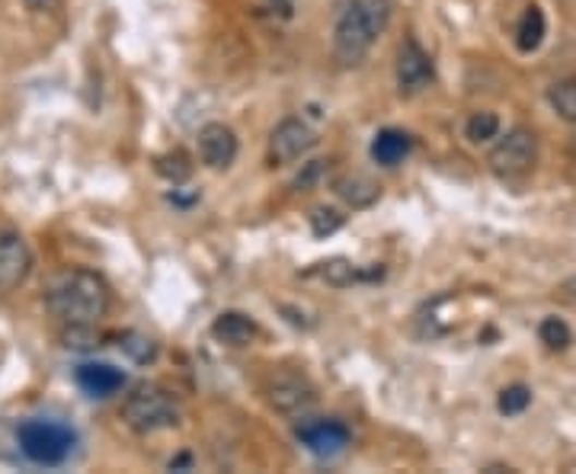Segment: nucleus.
<instances>
[{
    "label": "nucleus",
    "instance_id": "1",
    "mask_svg": "<svg viewBox=\"0 0 576 474\" xmlns=\"http://www.w3.org/2000/svg\"><path fill=\"white\" fill-rule=\"evenodd\" d=\"M391 23V0H339L334 20V58L356 68L384 36Z\"/></svg>",
    "mask_w": 576,
    "mask_h": 474
},
{
    "label": "nucleus",
    "instance_id": "2",
    "mask_svg": "<svg viewBox=\"0 0 576 474\" xmlns=\"http://www.w3.org/2000/svg\"><path fill=\"white\" fill-rule=\"evenodd\" d=\"M46 305L71 331H87L109 311V285L91 270H71L48 288Z\"/></svg>",
    "mask_w": 576,
    "mask_h": 474
},
{
    "label": "nucleus",
    "instance_id": "3",
    "mask_svg": "<svg viewBox=\"0 0 576 474\" xmlns=\"http://www.w3.org/2000/svg\"><path fill=\"white\" fill-rule=\"evenodd\" d=\"M122 420H125L129 429L151 436V432H160V429H170L180 424V404L164 384L142 381L122 401Z\"/></svg>",
    "mask_w": 576,
    "mask_h": 474
},
{
    "label": "nucleus",
    "instance_id": "4",
    "mask_svg": "<svg viewBox=\"0 0 576 474\" xmlns=\"http://www.w3.org/2000/svg\"><path fill=\"white\" fill-rule=\"evenodd\" d=\"M16 442L36 465H64L77 446V432L55 417H29L16 429Z\"/></svg>",
    "mask_w": 576,
    "mask_h": 474
},
{
    "label": "nucleus",
    "instance_id": "5",
    "mask_svg": "<svg viewBox=\"0 0 576 474\" xmlns=\"http://www.w3.org/2000/svg\"><path fill=\"white\" fill-rule=\"evenodd\" d=\"M535 161H538V135L528 126L509 129L500 142L490 147V154H487L490 170L496 177H503V180L526 177L528 170L535 167Z\"/></svg>",
    "mask_w": 576,
    "mask_h": 474
},
{
    "label": "nucleus",
    "instance_id": "6",
    "mask_svg": "<svg viewBox=\"0 0 576 474\" xmlns=\"http://www.w3.org/2000/svg\"><path fill=\"white\" fill-rule=\"evenodd\" d=\"M314 144H317V132H314L304 119L288 116V119H283V122L273 129V135H269L266 161H269V167H288V164L301 161Z\"/></svg>",
    "mask_w": 576,
    "mask_h": 474
},
{
    "label": "nucleus",
    "instance_id": "7",
    "mask_svg": "<svg viewBox=\"0 0 576 474\" xmlns=\"http://www.w3.org/2000/svg\"><path fill=\"white\" fill-rule=\"evenodd\" d=\"M394 74H397V91L400 94H423L435 81V64H432V58L423 51V46L417 39H404V46L397 48Z\"/></svg>",
    "mask_w": 576,
    "mask_h": 474
},
{
    "label": "nucleus",
    "instance_id": "8",
    "mask_svg": "<svg viewBox=\"0 0 576 474\" xmlns=\"http://www.w3.org/2000/svg\"><path fill=\"white\" fill-rule=\"evenodd\" d=\"M295 436L317 459H336L349 446V429L343 427L339 420H311V417H304L298 424V429H295Z\"/></svg>",
    "mask_w": 576,
    "mask_h": 474
},
{
    "label": "nucleus",
    "instance_id": "9",
    "mask_svg": "<svg viewBox=\"0 0 576 474\" xmlns=\"http://www.w3.org/2000/svg\"><path fill=\"white\" fill-rule=\"evenodd\" d=\"M199 161L208 167V170H228L235 161H238V135L235 129H228L225 122H208L199 129Z\"/></svg>",
    "mask_w": 576,
    "mask_h": 474
},
{
    "label": "nucleus",
    "instance_id": "10",
    "mask_svg": "<svg viewBox=\"0 0 576 474\" xmlns=\"http://www.w3.org/2000/svg\"><path fill=\"white\" fill-rule=\"evenodd\" d=\"M33 253L16 232H0V292H13L29 280Z\"/></svg>",
    "mask_w": 576,
    "mask_h": 474
},
{
    "label": "nucleus",
    "instance_id": "11",
    "mask_svg": "<svg viewBox=\"0 0 576 474\" xmlns=\"http://www.w3.org/2000/svg\"><path fill=\"white\" fill-rule=\"evenodd\" d=\"M269 404L283 414V417H295V420H304L311 417L314 404H317V394L308 381L301 379H283L269 388Z\"/></svg>",
    "mask_w": 576,
    "mask_h": 474
},
{
    "label": "nucleus",
    "instance_id": "12",
    "mask_svg": "<svg viewBox=\"0 0 576 474\" xmlns=\"http://www.w3.org/2000/svg\"><path fill=\"white\" fill-rule=\"evenodd\" d=\"M308 276H321L324 283L336 285V288H346V285L356 283H375V280H382L384 270L382 266L365 270V266H356V263L346 260V257H334V260H324V263H317L314 270H308Z\"/></svg>",
    "mask_w": 576,
    "mask_h": 474
},
{
    "label": "nucleus",
    "instance_id": "13",
    "mask_svg": "<svg viewBox=\"0 0 576 474\" xmlns=\"http://www.w3.org/2000/svg\"><path fill=\"white\" fill-rule=\"evenodd\" d=\"M77 384L91 398H112L125 388V372L109 363H84L77 369Z\"/></svg>",
    "mask_w": 576,
    "mask_h": 474
},
{
    "label": "nucleus",
    "instance_id": "14",
    "mask_svg": "<svg viewBox=\"0 0 576 474\" xmlns=\"http://www.w3.org/2000/svg\"><path fill=\"white\" fill-rule=\"evenodd\" d=\"M256 321L253 318H247L243 311H225V315H218L215 318V324H212V336L218 340V343H225V346H250L253 340H256Z\"/></svg>",
    "mask_w": 576,
    "mask_h": 474
},
{
    "label": "nucleus",
    "instance_id": "15",
    "mask_svg": "<svg viewBox=\"0 0 576 474\" xmlns=\"http://www.w3.org/2000/svg\"><path fill=\"white\" fill-rule=\"evenodd\" d=\"M410 151H413V139L400 129H382L372 139V161L382 167H397Z\"/></svg>",
    "mask_w": 576,
    "mask_h": 474
},
{
    "label": "nucleus",
    "instance_id": "16",
    "mask_svg": "<svg viewBox=\"0 0 576 474\" xmlns=\"http://www.w3.org/2000/svg\"><path fill=\"white\" fill-rule=\"evenodd\" d=\"M336 195L343 199V202H349L352 209H369L379 195H382V187L379 183H372L369 177H362V174H352V177H339L334 183Z\"/></svg>",
    "mask_w": 576,
    "mask_h": 474
},
{
    "label": "nucleus",
    "instance_id": "17",
    "mask_svg": "<svg viewBox=\"0 0 576 474\" xmlns=\"http://www.w3.org/2000/svg\"><path fill=\"white\" fill-rule=\"evenodd\" d=\"M544 33H548V20H544V10L541 7H526V13H523V20H519V26H516V48L528 55V51H535V48L544 43Z\"/></svg>",
    "mask_w": 576,
    "mask_h": 474
},
{
    "label": "nucleus",
    "instance_id": "18",
    "mask_svg": "<svg viewBox=\"0 0 576 474\" xmlns=\"http://www.w3.org/2000/svg\"><path fill=\"white\" fill-rule=\"evenodd\" d=\"M548 103L551 109L564 119L576 126V78H561L548 87Z\"/></svg>",
    "mask_w": 576,
    "mask_h": 474
},
{
    "label": "nucleus",
    "instance_id": "19",
    "mask_svg": "<svg viewBox=\"0 0 576 474\" xmlns=\"http://www.w3.org/2000/svg\"><path fill=\"white\" fill-rule=\"evenodd\" d=\"M538 336H541V343H544L548 349H554V353H564V349L574 343V331L567 328L564 318H544V321L538 324Z\"/></svg>",
    "mask_w": 576,
    "mask_h": 474
},
{
    "label": "nucleus",
    "instance_id": "20",
    "mask_svg": "<svg viewBox=\"0 0 576 474\" xmlns=\"http://www.w3.org/2000/svg\"><path fill=\"white\" fill-rule=\"evenodd\" d=\"M157 174H160L164 180H170L173 187L183 183V180H190L192 174L190 154H187V151H170V154L157 157Z\"/></svg>",
    "mask_w": 576,
    "mask_h": 474
},
{
    "label": "nucleus",
    "instance_id": "21",
    "mask_svg": "<svg viewBox=\"0 0 576 474\" xmlns=\"http://www.w3.org/2000/svg\"><path fill=\"white\" fill-rule=\"evenodd\" d=\"M528 404H531V388H526V384H509V388H503L500 398H496V411H500L503 417H519V414H526Z\"/></svg>",
    "mask_w": 576,
    "mask_h": 474
},
{
    "label": "nucleus",
    "instance_id": "22",
    "mask_svg": "<svg viewBox=\"0 0 576 474\" xmlns=\"http://www.w3.org/2000/svg\"><path fill=\"white\" fill-rule=\"evenodd\" d=\"M465 135L475 144L490 142V139H500V116L496 112H475L465 126Z\"/></svg>",
    "mask_w": 576,
    "mask_h": 474
},
{
    "label": "nucleus",
    "instance_id": "23",
    "mask_svg": "<svg viewBox=\"0 0 576 474\" xmlns=\"http://www.w3.org/2000/svg\"><path fill=\"white\" fill-rule=\"evenodd\" d=\"M119 346H122V353H125V356H132L139 366H147V363H154V359H157V343H154V340H147L144 333H125V336L119 340Z\"/></svg>",
    "mask_w": 576,
    "mask_h": 474
},
{
    "label": "nucleus",
    "instance_id": "24",
    "mask_svg": "<svg viewBox=\"0 0 576 474\" xmlns=\"http://www.w3.org/2000/svg\"><path fill=\"white\" fill-rule=\"evenodd\" d=\"M343 215L336 212V209H314L311 212V232H314V237H331L336 235L339 228H343Z\"/></svg>",
    "mask_w": 576,
    "mask_h": 474
},
{
    "label": "nucleus",
    "instance_id": "25",
    "mask_svg": "<svg viewBox=\"0 0 576 474\" xmlns=\"http://www.w3.org/2000/svg\"><path fill=\"white\" fill-rule=\"evenodd\" d=\"M295 10H298V0H260V13L276 23H288Z\"/></svg>",
    "mask_w": 576,
    "mask_h": 474
},
{
    "label": "nucleus",
    "instance_id": "26",
    "mask_svg": "<svg viewBox=\"0 0 576 474\" xmlns=\"http://www.w3.org/2000/svg\"><path fill=\"white\" fill-rule=\"evenodd\" d=\"M26 7H29L33 13H55V10L61 7V0H26Z\"/></svg>",
    "mask_w": 576,
    "mask_h": 474
},
{
    "label": "nucleus",
    "instance_id": "27",
    "mask_svg": "<svg viewBox=\"0 0 576 474\" xmlns=\"http://www.w3.org/2000/svg\"><path fill=\"white\" fill-rule=\"evenodd\" d=\"M564 292H567V295H574L576 298V276L574 280H567V283H564Z\"/></svg>",
    "mask_w": 576,
    "mask_h": 474
}]
</instances>
